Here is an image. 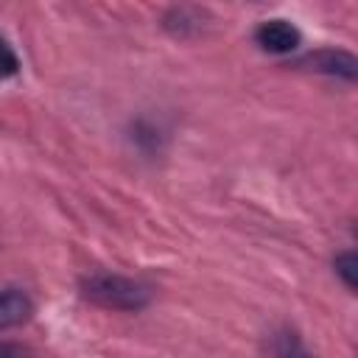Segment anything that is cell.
<instances>
[{
  "instance_id": "7",
  "label": "cell",
  "mask_w": 358,
  "mask_h": 358,
  "mask_svg": "<svg viewBox=\"0 0 358 358\" xmlns=\"http://www.w3.org/2000/svg\"><path fill=\"white\" fill-rule=\"evenodd\" d=\"M274 352H277V358H313L310 352L302 350V344L294 338V333H291V336H280Z\"/></svg>"
},
{
  "instance_id": "4",
  "label": "cell",
  "mask_w": 358,
  "mask_h": 358,
  "mask_svg": "<svg viewBox=\"0 0 358 358\" xmlns=\"http://www.w3.org/2000/svg\"><path fill=\"white\" fill-rule=\"evenodd\" d=\"M302 64H313L310 70H319V73L355 78V59L350 53H344V50H322L316 56H308Z\"/></svg>"
},
{
  "instance_id": "8",
  "label": "cell",
  "mask_w": 358,
  "mask_h": 358,
  "mask_svg": "<svg viewBox=\"0 0 358 358\" xmlns=\"http://www.w3.org/2000/svg\"><path fill=\"white\" fill-rule=\"evenodd\" d=\"M0 358H31V352L22 344L14 341H0Z\"/></svg>"
},
{
  "instance_id": "5",
  "label": "cell",
  "mask_w": 358,
  "mask_h": 358,
  "mask_svg": "<svg viewBox=\"0 0 358 358\" xmlns=\"http://www.w3.org/2000/svg\"><path fill=\"white\" fill-rule=\"evenodd\" d=\"M355 266H358V257L355 252H344L336 257V274L344 280V285L352 291L355 288Z\"/></svg>"
},
{
  "instance_id": "3",
  "label": "cell",
  "mask_w": 358,
  "mask_h": 358,
  "mask_svg": "<svg viewBox=\"0 0 358 358\" xmlns=\"http://www.w3.org/2000/svg\"><path fill=\"white\" fill-rule=\"evenodd\" d=\"M31 313H34V302L25 291H20V288H3L0 291V330H8V327L28 322Z\"/></svg>"
},
{
  "instance_id": "1",
  "label": "cell",
  "mask_w": 358,
  "mask_h": 358,
  "mask_svg": "<svg viewBox=\"0 0 358 358\" xmlns=\"http://www.w3.org/2000/svg\"><path fill=\"white\" fill-rule=\"evenodd\" d=\"M81 294L90 302L112 310H140L151 302V288L123 274H90L81 280Z\"/></svg>"
},
{
  "instance_id": "2",
  "label": "cell",
  "mask_w": 358,
  "mask_h": 358,
  "mask_svg": "<svg viewBox=\"0 0 358 358\" xmlns=\"http://www.w3.org/2000/svg\"><path fill=\"white\" fill-rule=\"evenodd\" d=\"M255 39L268 53H291L299 45V31L288 20H266L257 25Z\"/></svg>"
},
{
  "instance_id": "6",
  "label": "cell",
  "mask_w": 358,
  "mask_h": 358,
  "mask_svg": "<svg viewBox=\"0 0 358 358\" xmlns=\"http://www.w3.org/2000/svg\"><path fill=\"white\" fill-rule=\"evenodd\" d=\"M17 70H20V59L14 48L6 39H0V78H11Z\"/></svg>"
}]
</instances>
